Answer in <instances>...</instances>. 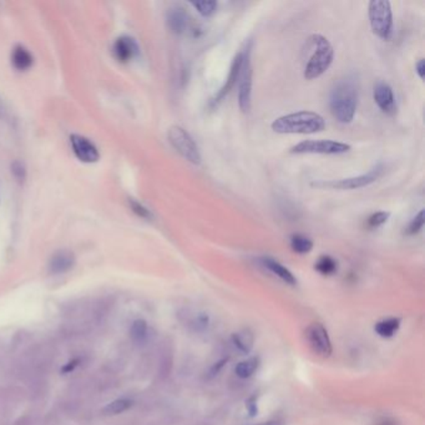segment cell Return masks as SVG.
<instances>
[{"label": "cell", "instance_id": "obj_23", "mask_svg": "<svg viewBox=\"0 0 425 425\" xmlns=\"http://www.w3.org/2000/svg\"><path fill=\"white\" fill-rule=\"evenodd\" d=\"M132 407V402L129 399H118L113 402L109 403L105 408L102 409V413L105 415H116L129 410Z\"/></svg>", "mask_w": 425, "mask_h": 425}, {"label": "cell", "instance_id": "obj_12", "mask_svg": "<svg viewBox=\"0 0 425 425\" xmlns=\"http://www.w3.org/2000/svg\"><path fill=\"white\" fill-rule=\"evenodd\" d=\"M244 54H246V50L239 51L237 55L235 57V59H233L232 65H231V69H230V74H228L226 83L220 89V91L216 94L215 97L212 99L211 105H217L223 97L231 92V90L237 84L238 78H239V74H241V69H242V65H244Z\"/></svg>", "mask_w": 425, "mask_h": 425}, {"label": "cell", "instance_id": "obj_27", "mask_svg": "<svg viewBox=\"0 0 425 425\" xmlns=\"http://www.w3.org/2000/svg\"><path fill=\"white\" fill-rule=\"evenodd\" d=\"M424 226V211H420L418 215L414 217L413 220L410 221L408 227L405 228V233L408 236H414L417 233H419L421 231V228Z\"/></svg>", "mask_w": 425, "mask_h": 425}, {"label": "cell", "instance_id": "obj_16", "mask_svg": "<svg viewBox=\"0 0 425 425\" xmlns=\"http://www.w3.org/2000/svg\"><path fill=\"white\" fill-rule=\"evenodd\" d=\"M261 262L265 268H267L270 272L273 273L274 276H277L281 281H284V284H289V286L297 284V279L293 276V273L291 272L287 267H284V265H281L279 262L276 261L274 258L263 257V258H261Z\"/></svg>", "mask_w": 425, "mask_h": 425}, {"label": "cell", "instance_id": "obj_9", "mask_svg": "<svg viewBox=\"0 0 425 425\" xmlns=\"http://www.w3.org/2000/svg\"><path fill=\"white\" fill-rule=\"evenodd\" d=\"M306 338L308 344L317 356L322 358L330 357L333 347L329 338L327 329L323 324L312 323L306 330Z\"/></svg>", "mask_w": 425, "mask_h": 425}, {"label": "cell", "instance_id": "obj_8", "mask_svg": "<svg viewBox=\"0 0 425 425\" xmlns=\"http://www.w3.org/2000/svg\"><path fill=\"white\" fill-rule=\"evenodd\" d=\"M250 46L246 48L244 65L238 78V106L242 113H249L251 110V95H252V67H251Z\"/></svg>", "mask_w": 425, "mask_h": 425}, {"label": "cell", "instance_id": "obj_11", "mask_svg": "<svg viewBox=\"0 0 425 425\" xmlns=\"http://www.w3.org/2000/svg\"><path fill=\"white\" fill-rule=\"evenodd\" d=\"M70 142H71L73 153L80 161L86 162V164H92V162H97L100 158L97 146L86 137L73 135L70 137Z\"/></svg>", "mask_w": 425, "mask_h": 425}, {"label": "cell", "instance_id": "obj_24", "mask_svg": "<svg viewBox=\"0 0 425 425\" xmlns=\"http://www.w3.org/2000/svg\"><path fill=\"white\" fill-rule=\"evenodd\" d=\"M146 333H148V324H146V322L142 321V319L135 321L134 324H132V327H131V337L134 338V340L141 342V340H145Z\"/></svg>", "mask_w": 425, "mask_h": 425}, {"label": "cell", "instance_id": "obj_2", "mask_svg": "<svg viewBox=\"0 0 425 425\" xmlns=\"http://www.w3.org/2000/svg\"><path fill=\"white\" fill-rule=\"evenodd\" d=\"M306 54H308L303 75L307 80L317 79L332 65L335 51L328 39L321 34H313L307 39Z\"/></svg>", "mask_w": 425, "mask_h": 425}, {"label": "cell", "instance_id": "obj_31", "mask_svg": "<svg viewBox=\"0 0 425 425\" xmlns=\"http://www.w3.org/2000/svg\"><path fill=\"white\" fill-rule=\"evenodd\" d=\"M13 172H14V175L17 176L18 179H24V176H25L24 166L20 162H15L13 165Z\"/></svg>", "mask_w": 425, "mask_h": 425}, {"label": "cell", "instance_id": "obj_14", "mask_svg": "<svg viewBox=\"0 0 425 425\" xmlns=\"http://www.w3.org/2000/svg\"><path fill=\"white\" fill-rule=\"evenodd\" d=\"M113 53H115V57H118V60L126 63L137 57L139 46H137V41L130 36H121L116 40V43L113 46Z\"/></svg>", "mask_w": 425, "mask_h": 425}, {"label": "cell", "instance_id": "obj_10", "mask_svg": "<svg viewBox=\"0 0 425 425\" xmlns=\"http://www.w3.org/2000/svg\"><path fill=\"white\" fill-rule=\"evenodd\" d=\"M167 25L171 29V32L175 34H186L190 32L193 33V36H196L197 29L193 27L191 17L181 6L171 8L167 12Z\"/></svg>", "mask_w": 425, "mask_h": 425}, {"label": "cell", "instance_id": "obj_1", "mask_svg": "<svg viewBox=\"0 0 425 425\" xmlns=\"http://www.w3.org/2000/svg\"><path fill=\"white\" fill-rule=\"evenodd\" d=\"M357 105V80L351 76L340 80L329 97V106L333 116L342 124H349L354 119Z\"/></svg>", "mask_w": 425, "mask_h": 425}, {"label": "cell", "instance_id": "obj_22", "mask_svg": "<svg viewBox=\"0 0 425 425\" xmlns=\"http://www.w3.org/2000/svg\"><path fill=\"white\" fill-rule=\"evenodd\" d=\"M314 268L317 270L318 272L322 273L324 276H330V274H335L337 272L338 263L330 256H322V257L318 258Z\"/></svg>", "mask_w": 425, "mask_h": 425}, {"label": "cell", "instance_id": "obj_15", "mask_svg": "<svg viewBox=\"0 0 425 425\" xmlns=\"http://www.w3.org/2000/svg\"><path fill=\"white\" fill-rule=\"evenodd\" d=\"M75 263V257L73 252L63 250L59 251L51 257L49 262V271L53 274H60V273L68 272L71 270Z\"/></svg>", "mask_w": 425, "mask_h": 425}, {"label": "cell", "instance_id": "obj_6", "mask_svg": "<svg viewBox=\"0 0 425 425\" xmlns=\"http://www.w3.org/2000/svg\"><path fill=\"white\" fill-rule=\"evenodd\" d=\"M384 172V166L378 165L368 171L367 174H363L356 177L349 179H342L337 181L322 182V183H313V186L317 188H333V190H354V188H362L369 186L370 183L377 181L380 176Z\"/></svg>", "mask_w": 425, "mask_h": 425}, {"label": "cell", "instance_id": "obj_19", "mask_svg": "<svg viewBox=\"0 0 425 425\" xmlns=\"http://www.w3.org/2000/svg\"><path fill=\"white\" fill-rule=\"evenodd\" d=\"M260 365V358L252 357L242 361L237 364V367L235 368V373L237 375L238 378L241 379H247L252 375H255L256 370Z\"/></svg>", "mask_w": 425, "mask_h": 425}, {"label": "cell", "instance_id": "obj_13", "mask_svg": "<svg viewBox=\"0 0 425 425\" xmlns=\"http://www.w3.org/2000/svg\"><path fill=\"white\" fill-rule=\"evenodd\" d=\"M373 97L378 108L386 113V115H394L397 113V104H396V97L393 94L391 85L386 84L384 81H378L375 85L373 90Z\"/></svg>", "mask_w": 425, "mask_h": 425}, {"label": "cell", "instance_id": "obj_17", "mask_svg": "<svg viewBox=\"0 0 425 425\" xmlns=\"http://www.w3.org/2000/svg\"><path fill=\"white\" fill-rule=\"evenodd\" d=\"M399 328H400V319L399 318H386V319L379 321L375 326V333L382 338L394 337Z\"/></svg>", "mask_w": 425, "mask_h": 425}, {"label": "cell", "instance_id": "obj_7", "mask_svg": "<svg viewBox=\"0 0 425 425\" xmlns=\"http://www.w3.org/2000/svg\"><path fill=\"white\" fill-rule=\"evenodd\" d=\"M351 146L344 142L333 140H306L291 148L292 153H322V155H340L348 153Z\"/></svg>", "mask_w": 425, "mask_h": 425}, {"label": "cell", "instance_id": "obj_29", "mask_svg": "<svg viewBox=\"0 0 425 425\" xmlns=\"http://www.w3.org/2000/svg\"><path fill=\"white\" fill-rule=\"evenodd\" d=\"M131 206H132L134 212L140 216V217H142V218H150V217H151V212H150L146 207H144L142 204H139V202L131 201Z\"/></svg>", "mask_w": 425, "mask_h": 425}, {"label": "cell", "instance_id": "obj_26", "mask_svg": "<svg viewBox=\"0 0 425 425\" xmlns=\"http://www.w3.org/2000/svg\"><path fill=\"white\" fill-rule=\"evenodd\" d=\"M389 216H391V214H389V212H386V211L375 212L373 215L369 216L368 220H367V227H368V228H372V230L378 228V227L384 225V223L388 221Z\"/></svg>", "mask_w": 425, "mask_h": 425}, {"label": "cell", "instance_id": "obj_32", "mask_svg": "<svg viewBox=\"0 0 425 425\" xmlns=\"http://www.w3.org/2000/svg\"><path fill=\"white\" fill-rule=\"evenodd\" d=\"M415 71L419 75L420 79H424L425 64L424 59H420L418 63L415 64Z\"/></svg>", "mask_w": 425, "mask_h": 425}, {"label": "cell", "instance_id": "obj_34", "mask_svg": "<svg viewBox=\"0 0 425 425\" xmlns=\"http://www.w3.org/2000/svg\"><path fill=\"white\" fill-rule=\"evenodd\" d=\"M258 425H284L281 421H277V420H271V421H266V423H261V424Z\"/></svg>", "mask_w": 425, "mask_h": 425}, {"label": "cell", "instance_id": "obj_5", "mask_svg": "<svg viewBox=\"0 0 425 425\" xmlns=\"http://www.w3.org/2000/svg\"><path fill=\"white\" fill-rule=\"evenodd\" d=\"M167 139L171 146L175 148L182 158L193 165L201 164V153L199 146L193 141V137L181 126H171L167 131Z\"/></svg>", "mask_w": 425, "mask_h": 425}, {"label": "cell", "instance_id": "obj_33", "mask_svg": "<svg viewBox=\"0 0 425 425\" xmlns=\"http://www.w3.org/2000/svg\"><path fill=\"white\" fill-rule=\"evenodd\" d=\"M78 363H79L78 359H75V361H73V362H69L67 365H64L63 369H62V372H63V373H69V372L74 370L75 367L78 365Z\"/></svg>", "mask_w": 425, "mask_h": 425}, {"label": "cell", "instance_id": "obj_20", "mask_svg": "<svg viewBox=\"0 0 425 425\" xmlns=\"http://www.w3.org/2000/svg\"><path fill=\"white\" fill-rule=\"evenodd\" d=\"M289 244H291L292 251L295 253H300V255L309 253L313 249L312 239L307 237V236H303V235H300V233H295V235L291 236Z\"/></svg>", "mask_w": 425, "mask_h": 425}, {"label": "cell", "instance_id": "obj_21", "mask_svg": "<svg viewBox=\"0 0 425 425\" xmlns=\"http://www.w3.org/2000/svg\"><path fill=\"white\" fill-rule=\"evenodd\" d=\"M253 335H251L249 330H241L232 335L233 346L244 354L250 353L251 349L253 348Z\"/></svg>", "mask_w": 425, "mask_h": 425}, {"label": "cell", "instance_id": "obj_25", "mask_svg": "<svg viewBox=\"0 0 425 425\" xmlns=\"http://www.w3.org/2000/svg\"><path fill=\"white\" fill-rule=\"evenodd\" d=\"M191 6L204 18L211 17L217 9L216 1H197V3H191Z\"/></svg>", "mask_w": 425, "mask_h": 425}, {"label": "cell", "instance_id": "obj_30", "mask_svg": "<svg viewBox=\"0 0 425 425\" xmlns=\"http://www.w3.org/2000/svg\"><path fill=\"white\" fill-rule=\"evenodd\" d=\"M246 407H247V410H249V413H250L251 417H255L256 414H257V403H256V398H251L246 403Z\"/></svg>", "mask_w": 425, "mask_h": 425}, {"label": "cell", "instance_id": "obj_3", "mask_svg": "<svg viewBox=\"0 0 425 425\" xmlns=\"http://www.w3.org/2000/svg\"><path fill=\"white\" fill-rule=\"evenodd\" d=\"M326 121L317 113L297 111L284 115L272 123V130L277 134H316L324 130Z\"/></svg>", "mask_w": 425, "mask_h": 425}, {"label": "cell", "instance_id": "obj_35", "mask_svg": "<svg viewBox=\"0 0 425 425\" xmlns=\"http://www.w3.org/2000/svg\"><path fill=\"white\" fill-rule=\"evenodd\" d=\"M3 110H4V108H3V102L0 100V111H3Z\"/></svg>", "mask_w": 425, "mask_h": 425}, {"label": "cell", "instance_id": "obj_4", "mask_svg": "<svg viewBox=\"0 0 425 425\" xmlns=\"http://www.w3.org/2000/svg\"><path fill=\"white\" fill-rule=\"evenodd\" d=\"M369 23L372 32L383 40L393 34V12L388 0H372L368 4Z\"/></svg>", "mask_w": 425, "mask_h": 425}, {"label": "cell", "instance_id": "obj_28", "mask_svg": "<svg viewBox=\"0 0 425 425\" xmlns=\"http://www.w3.org/2000/svg\"><path fill=\"white\" fill-rule=\"evenodd\" d=\"M210 324V318L206 313H199L193 318V326L196 332H204Z\"/></svg>", "mask_w": 425, "mask_h": 425}, {"label": "cell", "instance_id": "obj_18", "mask_svg": "<svg viewBox=\"0 0 425 425\" xmlns=\"http://www.w3.org/2000/svg\"><path fill=\"white\" fill-rule=\"evenodd\" d=\"M12 62L18 70H28L33 65V55L24 46H17L13 51Z\"/></svg>", "mask_w": 425, "mask_h": 425}]
</instances>
